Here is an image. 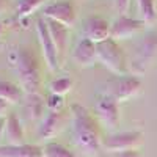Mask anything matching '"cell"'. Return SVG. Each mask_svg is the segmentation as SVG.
Returning <instances> with one entry per match:
<instances>
[{"label":"cell","mask_w":157,"mask_h":157,"mask_svg":"<svg viewBox=\"0 0 157 157\" xmlns=\"http://www.w3.org/2000/svg\"><path fill=\"white\" fill-rule=\"evenodd\" d=\"M98 60L116 75H126L130 68L124 50L113 38L98 44Z\"/></svg>","instance_id":"3"},{"label":"cell","mask_w":157,"mask_h":157,"mask_svg":"<svg viewBox=\"0 0 157 157\" xmlns=\"http://www.w3.org/2000/svg\"><path fill=\"white\" fill-rule=\"evenodd\" d=\"M155 54H157V35H149L143 41L138 43V46L135 49L134 60L130 61L132 64H130L129 69H132L137 74L145 72L151 64V61L154 60Z\"/></svg>","instance_id":"9"},{"label":"cell","mask_w":157,"mask_h":157,"mask_svg":"<svg viewBox=\"0 0 157 157\" xmlns=\"http://www.w3.org/2000/svg\"><path fill=\"white\" fill-rule=\"evenodd\" d=\"M129 5H130V0H113V8L120 16H124Z\"/></svg>","instance_id":"24"},{"label":"cell","mask_w":157,"mask_h":157,"mask_svg":"<svg viewBox=\"0 0 157 157\" xmlns=\"http://www.w3.org/2000/svg\"><path fill=\"white\" fill-rule=\"evenodd\" d=\"M8 64L19 78L25 94H35L41 90V68L38 57L29 47H16L8 54Z\"/></svg>","instance_id":"2"},{"label":"cell","mask_w":157,"mask_h":157,"mask_svg":"<svg viewBox=\"0 0 157 157\" xmlns=\"http://www.w3.org/2000/svg\"><path fill=\"white\" fill-rule=\"evenodd\" d=\"M143 143L141 130H123V132H113L107 135L102 141L104 151L112 154H120L130 149H138Z\"/></svg>","instance_id":"5"},{"label":"cell","mask_w":157,"mask_h":157,"mask_svg":"<svg viewBox=\"0 0 157 157\" xmlns=\"http://www.w3.org/2000/svg\"><path fill=\"white\" fill-rule=\"evenodd\" d=\"M71 132L75 146L86 157H104L99 121L85 107L71 105Z\"/></svg>","instance_id":"1"},{"label":"cell","mask_w":157,"mask_h":157,"mask_svg":"<svg viewBox=\"0 0 157 157\" xmlns=\"http://www.w3.org/2000/svg\"><path fill=\"white\" fill-rule=\"evenodd\" d=\"M44 107H47L46 101L39 93L25 94V98H24V113H25V118H27L29 121H38V120H41V118H44Z\"/></svg>","instance_id":"15"},{"label":"cell","mask_w":157,"mask_h":157,"mask_svg":"<svg viewBox=\"0 0 157 157\" xmlns=\"http://www.w3.org/2000/svg\"><path fill=\"white\" fill-rule=\"evenodd\" d=\"M83 38L90 39L96 44L112 38V24L99 16H91L85 21L83 25Z\"/></svg>","instance_id":"11"},{"label":"cell","mask_w":157,"mask_h":157,"mask_svg":"<svg viewBox=\"0 0 157 157\" xmlns=\"http://www.w3.org/2000/svg\"><path fill=\"white\" fill-rule=\"evenodd\" d=\"M8 105H10V104H8L6 101L0 99V118L5 116V113H6V110H8Z\"/></svg>","instance_id":"27"},{"label":"cell","mask_w":157,"mask_h":157,"mask_svg":"<svg viewBox=\"0 0 157 157\" xmlns=\"http://www.w3.org/2000/svg\"><path fill=\"white\" fill-rule=\"evenodd\" d=\"M36 33H38L39 46H41V54H43V58L46 61V66L49 68V71H57L61 63H60V58H58L55 43L50 36L47 21L44 17L36 21Z\"/></svg>","instance_id":"7"},{"label":"cell","mask_w":157,"mask_h":157,"mask_svg":"<svg viewBox=\"0 0 157 157\" xmlns=\"http://www.w3.org/2000/svg\"><path fill=\"white\" fill-rule=\"evenodd\" d=\"M49 90L52 94H57V96H64L68 94L69 91L72 90V80L69 77H63V78H57L49 85Z\"/></svg>","instance_id":"22"},{"label":"cell","mask_w":157,"mask_h":157,"mask_svg":"<svg viewBox=\"0 0 157 157\" xmlns=\"http://www.w3.org/2000/svg\"><path fill=\"white\" fill-rule=\"evenodd\" d=\"M138 6V14L146 25H152L157 19V11H155V0H137Z\"/></svg>","instance_id":"19"},{"label":"cell","mask_w":157,"mask_h":157,"mask_svg":"<svg viewBox=\"0 0 157 157\" xmlns=\"http://www.w3.org/2000/svg\"><path fill=\"white\" fill-rule=\"evenodd\" d=\"M47 2L49 0H19L17 8H16V17L17 19L29 17Z\"/></svg>","instance_id":"20"},{"label":"cell","mask_w":157,"mask_h":157,"mask_svg":"<svg viewBox=\"0 0 157 157\" xmlns=\"http://www.w3.org/2000/svg\"><path fill=\"white\" fill-rule=\"evenodd\" d=\"M47 21V27H49V32H50V36L55 43V47H57V52H58V58H60V63L66 54V47H68V36H69V29L66 25H63L60 22H55V21Z\"/></svg>","instance_id":"14"},{"label":"cell","mask_w":157,"mask_h":157,"mask_svg":"<svg viewBox=\"0 0 157 157\" xmlns=\"http://www.w3.org/2000/svg\"><path fill=\"white\" fill-rule=\"evenodd\" d=\"M6 145H25V132L16 113L10 112L6 116V129H5Z\"/></svg>","instance_id":"16"},{"label":"cell","mask_w":157,"mask_h":157,"mask_svg":"<svg viewBox=\"0 0 157 157\" xmlns=\"http://www.w3.org/2000/svg\"><path fill=\"white\" fill-rule=\"evenodd\" d=\"M141 86H143V83L140 80V77L126 74V75L115 77L113 80H110L107 83V88L102 91H105L110 96H113L118 102H126L129 99L135 98L141 91Z\"/></svg>","instance_id":"6"},{"label":"cell","mask_w":157,"mask_h":157,"mask_svg":"<svg viewBox=\"0 0 157 157\" xmlns=\"http://www.w3.org/2000/svg\"><path fill=\"white\" fill-rule=\"evenodd\" d=\"M113 155H115V157H143L138 149H130V151H124V152L113 154Z\"/></svg>","instance_id":"25"},{"label":"cell","mask_w":157,"mask_h":157,"mask_svg":"<svg viewBox=\"0 0 157 157\" xmlns=\"http://www.w3.org/2000/svg\"><path fill=\"white\" fill-rule=\"evenodd\" d=\"M72 61L78 68H90L98 60V44L90 41L86 38H80L74 46L72 50Z\"/></svg>","instance_id":"12"},{"label":"cell","mask_w":157,"mask_h":157,"mask_svg":"<svg viewBox=\"0 0 157 157\" xmlns=\"http://www.w3.org/2000/svg\"><path fill=\"white\" fill-rule=\"evenodd\" d=\"M46 105H47V110H49V112H63L64 98L50 93V96L46 99Z\"/></svg>","instance_id":"23"},{"label":"cell","mask_w":157,"mask_h":157,"mask_svg":"<svg viewBox=\"0 0 157 157\" xmlns=\"http://www.w3.org/2000/svg\"><path fill=\"white\" fill-rule=\"evenodd\" d=\"M146 24L141 19L129 17V16H118L112 24V38L115 39H127L130 36H135L143 32Z\"/></svg>","instance_id":"10"},{"label":"cell","mask_w":157,"mask_h":157,"mask_svg":"<svg viewBox=\"0 0 157 157\" xmlns=\"http://www.w3.org/2000/svg\"><path fill=\"white\" fill-rule=\"evenodd\" d=\"M41 157H77L72 151H69L66 146L60 145L55 141H49L43 146Z\"/></svg>","instance_id":"21"},{"label":"cell","mask_w":157,"mask_h":157,"mask_svg":"<svg viewBox=\"0 0 157 157\" xmlns=\"http://www.w3.org/2000/svg\"><path fill=\"white\" fill-rule=\"evenodd\" d=\"M41 152L38 145H0V157H41Z\"/></svg>","instance_id":"17"},{"label":"cell","mask_w":157,"mask_h":157,"mask_svg":"<svg viewBox=\"0 0 157 157\" xmlns=\"http://www.w3.org/2000/svg\"><path fill=\"white\" fill-rule=\"evenodd\" d=\"M43 16L44 19L60 22L66 25L68 29H72L77 21V11H75V5L71 0H60V2L46 5L43 10Z\"/></svg>","instance_id":"8"},{"label":"cell","mask_w":157,"mask_h":157,"mask_svg":"<svg viewBox=\"0 0 157 157\" xmlns=\"http://www.w3.org/2000/svg\"><path fill=\"white\" fill-rule=\"evenodd\" d=\"M94 112L99 124H102L105 129L113 130L118 123H120V105L118 101L110 96L105 91H99L96 101H94Z\"/></svg>","instance_id":"4"},{"label":"cell","mask_w":157,"mask_h":157,"mask_svg":"<svg viewBox=\"0 0 157 157\" xmlns=\"http://www.w3.org/2000/svg\"><path fill=\"white\" fill-rule=\"evenodd\" d=\"M5 129H6V116L0 118V143L5 138Z\"/></svg>","instance_id":"26"},{"label":"cell","mask_w":157,"mask_h":157,"mask_svg":"<svg viewBox=\"0 0 157 157\" xmlns=\"http://www.w3.org/2000/svg\"><path fill=\"white\" fill-rule=\"evenodd\" d=\"M64 124H66V116L63 112H49L38 129V138L39 140H49L60 134Z\"/></svg>","instance_id":"13"},{"label":"cell","mask_w":157,"mask_h":157,"mask_svg":"<svg viewBox=\"0 0 157 157\" xmlns=\"http://www.w3.org/2000/svg\"><path fill=\"white\" fill-rule=\"evenodd\" d=\"M24 90L8 80H0V99L6 101L8 104H17L24 98Z\"/></svg>","instance_id":"18"},{"label":"cell","mask_w":157,"mask_h":157,"mask_svg":"<svg viewBox=\"0 0 157 157\" xmlns=\"http://www.w3.org/2000/svg\"><path fill=\"white\" fill-rule=\"evenodd\" d=\"M6 10H8V0H0V14H3Z\"/></svg>","instance_id":"28"}]
</instances>
